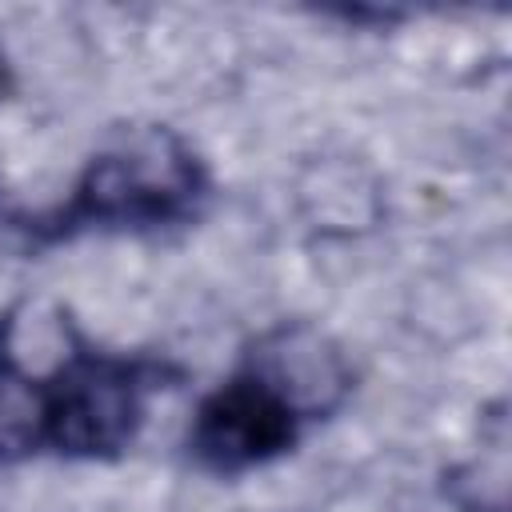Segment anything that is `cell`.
Segmentation results:
<instances>
[{
  "label": "cell",
  "instance_id": "277c9868",
  "mask_svg": "<svg viewBox=\"0 0 512 512\" xmlns=\"http://www.w3.org/2000/svg\"><path fill=\"white\" fill-rule=\"evenodd\" d=\"M0 72H4V60H0Z\"/></svg>",
  "mask_w": 512,
  "mask_h": 512
},
{
  "label": "cell",
  "instance_id": "6da1fadb",
  "mask_svg": "<svg viewBox=\"0 0 512 512\" xmlns=\"http://www.w3.org/2000/svg\"><path fill=\"white\" fill-rule=\"evenodd\" d=\"M168 364L88 344L68 328L48 364H32L0 324V464L52 452L64 460H112L144 428L148 400Z\"/></svg>",
  "mask_w": 512,
  "mask_h": 512
},
{
  "label": "cell",
  "instance_id": "3957f363",
  "mask_svg": "<svg viewBox=\"0 0 512 512\" xmlns=\"http://www.w3.org/2000/svg\"><path fill=\"white\" fill-rule=\"evenodd\" d=\"M320 408V392H308L288 360L260 352L200 400L188 428V452L212 476H240L292 452Z\"/></svg>",
  "mask_w": 512,
  "mask_h": 512
},
{
  "label": "cell",
  "instance_id": "7a4b0ae2",
  "mask_svg": "<svg viewBox=\"0 0 512 512\" xmlns=\"http://www.w3.org/2000/svg\"><path fill=\"white\" fill-rule=\"evenodd\" d=\"M208 196L212 180L192 144L164 124H148L116 132L56 208L16 228L36 248L84 232H168L200 220Z\"/></svg>",
  "mask_w": 512,
  "mask_h": 512
}]
</instances>
